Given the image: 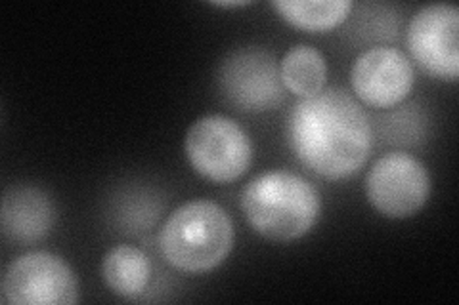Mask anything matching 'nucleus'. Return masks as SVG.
Masks as SVG:
<instances>
[{
  "label": "nucleus",
  "mask_w": 459,
  "mask_h": 305,
  "mask_svg": "<svg viewBox=\"0 0 459 305\" xmlns=\"http://www.w3.org/2000/svg\"><path fill=\"white\" fill-rule=\"evenodd\" d=\"M297 161L324 180L354 176L371 155L373 128L362 106L342 89H324L297 101L287 119Z\"/></svg>",
  "instance_id": "obj_1"
},
{
  "label": "nucleus",
  "mask_w": 459,
  "mask_h": 305,
  "mask_svg": "<svg viewBox=\"0 0 459 305\" xmlns=\"http://www.w3.org/2000/svg\"><path fill=\"white\" fill-rule=\"evenodd\" d=\"M241 210L258 235L291 242L316 225L322 202L316 187L303 176L290 170H272L243 189Z\"/></svg>",
  "instance_id": "obj_2"
},
{
  "label": "nucleus",
  "mask_w": 459,
  "mask_h": 305,
  "mask_svg": "<svg viewBox=\"0 0 459 305\" xmlns=\"http://www.w3.org/2000/svg\"><path fill=\"white\" fill-rule=\"evenodd\" d=\"M234 246V225L212 200H190L169 216L160 250L172 267L184 273H207L219 267Z\"/></svg>",
  "instance_id": "obj_3"
},
{
  "label": "nucleus",
  "mask_w": 459,
  "mask_h": 305,
  "mask_svg": "<svg viewBox=\"0 0 459 305\" xmlns=\"http://www.w3.org/2000/svg\"><path fill=\"white\" fill-rule=\"evenodd\" d=\"M186 155L199 176L214 183H230L247 174L253 143L236 121L224 114H207L186 134Z\"/></svg>",
  "instance_id": "obj_4"
},
{
  "label": "nucleus",
  "mask_w": 459,
  "mask_h": 305,
  "mask_svg": "<svg viewBox=\"0 0 459 305\" xmlns=\"http://www.w3.org/2000/svg\"><path fill=\"white\" fill-rule=\"evenodd\" d=\"M219 89L230 106L246 113L270 111L285 99L280 64L261 47L228 54L219 69Z\"/></svg>",
  "instance_id": "obj_5"
},
{
  "label": "nucleus",
  "mask_w": 459,
  "mask_h": 305,
  "mask_svg": "<svg viewBox=\"0 0 459 305\" xmlns=\"http://www.w3.org/2000/svg\"><path fill=\"white\" fill-rule=\"evenodd\" d=\"M369 205L391 220H406L418 214L430 195L425 165L408 153H389L371 166L366 178Z\"/></svg>",
  "instance_id": "obj_6"
},
{
  "label": "nucleus",
  "mask_w": 459,
  "mask_h": 305,
  "mask_svg": "<svg viewBox=\"0 0 459 305\" xmlns=\"http://www.w3.org/2000/svg\"><path fill=\"white\" fill-rule=\"evenodd\" d=\"M3 300L12 305H71L79 301V283L64 258L31 252L6 267Z\"/></svg>",
  "instance_id": "obj_7"
},
{
  "label": "nucleus",
  "mask_w": 459,
  "mask_h": 305,
  "mask_svg": "<svg viewBox=\"0 0 459 305\" xmlns=\"http://www.w3.org/2000/svg\"><path fill=\"white\" fill-rule=\"evenodd\" d=\"M408 50L429 75L459 79V10L454 4L423 6L408 25Z\"/></svg>",
  "instance_id": "obj_8"
},
{
  "label": "nucleus",
  "mask_w": 459,
  "mask_h": 305,
  "mask_svg": "<svg viewBox=\"0 0 459 305\" xmlns=\"http://www.w3.org/2000/svg\"><path fill=\"white\" fill-rule=\"evenodd\" d=\"M410 57L391 47H376L356 57L351 71L352 90L366 106L386 109L402 104L413 89Z\"/></svg>",
  "instance_id": "obj_9"
},
{
  "label": "nucleus",
  "mask_w": 459,
  "mask_h": 305,
  "mask_svg": "<svg viewBox=\"0 0 459 305\" xmlns=\"http://www.w3.org/2000/svg\"><path fill=\"white\" fill-rule=\"evenodd\" d=\"M3 233L22 246L35 244L50 235L56 224L52 199L33 185H13L3 197L0 210Z\"/></svg>",
  "instance_id": "obj_10"
},
{
  "label": "nucleus",
  "mask_w": 459,
  "mask_h": 305,
  "mask_svg": "<svg viewBox=\"0 0 459 305\" xmlns=\"http://www.w3.org/2000/svg\"><path fill=\"white\" fill-rule=\"evenodd\" d=\"M102 279L113 294L121 298H136L150 284V258L134 246H115L102 261Z\"/></svg>",
  "instance_id": "obj_11"
},
{
  "label": "nucleus",
  "mask_w": 459,
  "mask_h": 305,
  "mask_svg": "<svg viewBox=\"0 0 459 305\" xmlns=\"http://www.w3.org/2000/svg\"><path fill=\"white\" fill-rule=\"evenodd\" d=\"M274 10L290 25L308 33H325L347 21L352 10L349 0H274Z\"/></svg>",
  "instance_id": "obj_12"
},
{
  "label": "nucleus",
  "mask_w": 459,
  "mask_h": 305,
  "mask_svg": "<svg viewBox=\"0 0 459 305\" xmlns=\"http://www.w3.org/2000/svg\"><path fill=\"white\" fill-rule=\"evenodd\" d=\"M280 75L287 92H293L300 99L316 96L325 89V57L314 47L299 45L283 55L280 62Z\"/></svg>",
  "instance_id": "obj_13"
},
{
  "label": "nucleus",
  "mask_w": 459,
  "mask_h": 305,
  "mask_svg": "<svg viewBox=\"0 0 459 305\" xmlns=\"http://www.w3.org/2000/svg\"><path fill=\"white\" fill-rule=\"evenodd\" d=\"M214 4L222 8H236V6H247L249 3H214Z\"/></svg>",
  "instance_id": "obj_14"
}]
</instances>
